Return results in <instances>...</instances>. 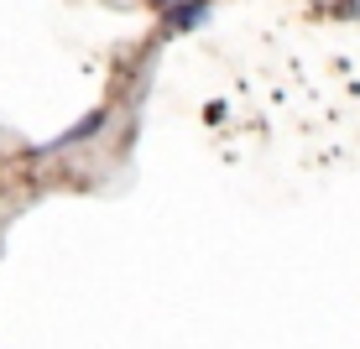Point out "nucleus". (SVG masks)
I'll use <instances>...</instances> for the list:
<instances>
[{"instance_id":"obj_3","label":"nucleus","mask_w":360,"mask_h":349,"mask_svg":"<svg viewBox=\"0 0 360 349\" xmlns=\"http://www.w3.org/2000/svg\"><path fill=\"white\" fill-rule=\"evenodd\" d=\"M152 6H162V11H167V6H178V0H152Z\"/></svg>"},{"instance_id":"obj_2","label":"nucleus","mask_w":360,"mask_h":349,"mask_svg":"<svg viewBox=\"0 0 360 349\" xmlns=\"http://www.w3.org/2000/svg\"><path fill=\"white\" fill-rule=\"evenodd\" d=\"M209 16H214V0H178V6H167V32H193Z\"/></svg>"},{"instance_id":"obj_1","label":"nucleus","mask_w":360,"mask_h":349,"mask_svg":"<svg viewBox=\"0 0 360 349\" xmlns=\"http://www.w3.org/2000/svg\"><path fill=\"white\" fill-rule=\"evenodd\" d=\"M105 110H89V115H84L79 120V126H68V131H58L53 136V141H42V146H37V152L32 157H58V152H73V146H84V141H89V136H99V131H105Z\"/></svg>"}]
</instances>
